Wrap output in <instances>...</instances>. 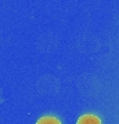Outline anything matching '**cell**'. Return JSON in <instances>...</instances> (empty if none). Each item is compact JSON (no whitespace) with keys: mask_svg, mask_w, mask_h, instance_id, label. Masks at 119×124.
Segmentation results:
<instances>
[{"mask_svg":"<svg viewBox=\"0 0 119 124\" xmlns=\"http://www.w3.org/2000/svg\"><path fill=\"white\" fill-rule=\"evenodd\" d=\"M76 124H101V120L98 119L96 115H92V113H89V115H83L80 116Z\"/></svg>","mask_w":119,"mask_h":124,"instance_id":"1","label":"cell"},{"mask_svg":"<svg viewBox=\"0 0 119 124\" xmlns=\"http://www.w3.org/2000/svg\"><path fill=\"white\" fill-rule=\"evenodd\" d=\"M36 124H61V123H60V120L53 117V116H43L36 121Z\"/></svg>","mask_w":119,"mask_h":124,"instance_id":"2","label":"cell"}]
</instances>
